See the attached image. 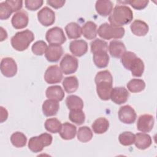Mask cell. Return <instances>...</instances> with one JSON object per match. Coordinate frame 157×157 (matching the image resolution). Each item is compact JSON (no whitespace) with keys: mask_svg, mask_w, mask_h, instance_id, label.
Instances as JSON below:
<instances>
[{"mask_svg":"<svg viewBox=\"0 0 157 157\" xmlns=\"http://www.w3.org/2000/svg\"><path fill=\"white\" fill-rule=\"evenodd\" d=\"M66 104L70 110H82L83 107V100L76 95L68 96L66 99Z\"/></svg>","mask_w":157,"mask_h":157,"instance_id":"f1b7e54d","label":"cell"},{"mask_svg":"<svg viewBox=\"0 0 157 157\" xmlns=\"http://www.w3.org/2000/svg\"><path fill=\"white\" fill-rule=\"evenodd\" d=\"M63 86L67 93H72L77 91L78 87V81L75 76L67 77L64 78Z\"/></svg>","mask_w":157,"mask_h":157,"instance_id":"f546056e","label":"cell"},{"mask_svg":"<svg viewBox=\"0 0 157 157\" xmlns=\"http://www.w3.org/2000/svg\"><path fill=\"white\" fill-rule=\"evenodd\" d=\"M59 109L58 101L53 99L45 100L42 107L43 113L46 117H51L56 115Z\"/></svg>","mask_w":157,"mask_h":157,"instance_id":"e0dca14e","label":"cell"},{"mask_svg":"<svg viewBox=\"0 0 157 157\" xmlns=\"http://www.w3.org/2000/svg\"><path fill=\"white\" fill-rule=\"evenodd\" d=\"M124 33L125 31L124 28L115 26L108 23H102L98 29V34L99 37L105 40L121 39L124 36Z\"/></svg>","mask_w":157,"mask_h":157,"instance_id":"277c9868","label":"cell"},{"mask_svg":"<svg viewBox=\"0 0 157 157\" xmlns=\"http://www.w3.org/2000/svg\"><path fill=\"white\" fill-rule=\"evenodd\" d=\"M96 12L102 17L109 15L113 10V3L108 0L97 1L95 4Z\"/></svg>","mask_w":157,"mask_h":157,"instance_id":"d6986e66","label":"cell"},{"mask_svg":"<svg viewBox=\"0 0 157 157\" xmlns=\"http://www.w3.org/2000/svg\"><path fill=\"white\" fill-rule=\"evenodd\" d=\"M39 21L45 26L53 25L55 21V13L48 7H44L37 13Z\"/></svg>","mask_w":157,"mask_h":157,"instance_id":"8fae6325","label":"cell"},{"mask_svg":"<svg viewBox=\"0 0 157 157\" xmlns=\"http://www.w3.org/2000/svg\"><path fill=\"white\" fill-rule=\"evenodd\" d=\"M93 62L98 68H104L108 66L109 56L107 52L101 51L93 53Z\"/></svg>","mask_w":157,"mask_h":157,"instance_id":"484cf974","label":"cell"},{"mask_svg":"<svg viewBox=\"0 0 157 157\" xmlns=\"http://www.w3.org/2000/svg\"><path fill=\"white\" fill-rule=\"evenodd\" d=\"M82 34L88 40L95 39L98 34L96 24L91 21L86 22L82 28Z\"/></svg>","mask_w":157,"mask_h":157,"instance_id":"cb8c5ba5","label":"cell"},{"mask_svg":"<svg viewBox=\"0 0 157 157\" xmlns=\"http://www.w3.org/2000/svg\"><path fill=\"white\" fill-rule=\"evenodd\" d=\"M45 39L50 45H59L64 44L66 38L62 28L55 26L49 29L45 34Z\"/></svg>","mask_w":157,"mask_h":157,"instance_id":"8992f818","label":"cell"},{"mask_svg":"<svg viewBox=\"0 0 157 157\" xmlns=\"http://www.w3.org/2000/svg\"><path fill=\"white\" fill-rule=\"evenodd\" d=\"M29 22L28 13L25 10H21L15 13L11 20L13 27L17 29L25 28Z\"/></svg>","mask_w":157,"mask_h":157,"instance_id":"5bb4252c","label":"cell"},{"mask_svg":"<svg viewBox=\"0 0 157 157\" xmlns=\"http://www.w3.org/2000/svg\"><path fill=\"white\" fill-rule=\"evenodd\" d=\"M136 136L131 132L125 131L121 133L118 137L120 144L124 146H129L134 144Z\"/></svg>","mask_w":157,"mask_h":157,"instance_id":"d590c367","label":"cell"},{"mask_svg":"<svg viewBox=\"0 0 157 157\" xmlns=\"http://www.w3.org/2000/svg\"><path fill=\"white\" fill-rule=\"evenodd\" d=\"M135 145L140 150L148 148L152 144V140L150 135L144 132H139L135 134Z\"/></svg>","mask_w":157,"mask_h":157,"instance_id":"7402d4cb","label":"cell"},{"mask_svg":"<svg viewBox=\"0 0 157 157\" xmlns=\"http://www.w3.org/2000/svg\"><path fill=\"white\" fill-rule=\"evenodd\" d=\"M132 18L133 12L128 6L117 5L109 15V21L113 26L122 27L129 24Z\"/></svg>","mask_w":157,"mask_h":157,"instance_id":"7a4b0ae2","label":"cell"},{"mask_svg":"<svg viewBox=\"0 0 157 157\" xmlns=\"http://www.w3.org/2000/svg\"><path fill=\"white\" fill-rule=\"evenodd\" d=\"M144 63L139 57H135L129 64L128 69L131 72L132 75L134 77H140L142 75L144 71Z\"/></svg>","mask_w":157,"mask_h":157,"instance_id":"44dd1931","label":"cell"},{"mask_svg":"<svg viewBox=\"0 0 157 157\" xmlns=\"http://www.w3.org/2000/svg\"><path fill=\"white\" fill-rule=\"evenodd\" d=\"M25 3L26 9L34 11L39 9L42 6L44 1L42 0H26Z\"/></svg>","mask_w":157,"mask_h":157,"instance_id":"ab89813d","label":"cell"},{"mask_svg":"<svg viewBox=\"0 0 157 157\" xmlns=\"http://www.w3.org/2000/svg\"><path fill=\"white\" fill-rule=\"evenodd\" d=\"M94 82L99 98L103 101L109 100L113 83V77L110 71L104 70L98 72L95 76Z\"/></svg>","mask_w":157,"mask_h":157,"instance_id":"6da1fadb","label":"cell"},{"mask_svg":"<svg viewBox=\"0 0 157 157\" xmlns=\"http://www.w3.org/2000/svg\"><path fill=\"white\" fill-rule=\"evenodd\" d=\"M61 137L64 140H71L74 139L77 133V128L75 125L65 122L62 124L59 132Z\"/></svg>","mask_w":157,"mask_h":157,"instance_id":"603a6c76","label":"cell"},{"mask_svg":"<svg viewBox=\"0 0 157 157\" xmlns=\"http://www.w3.org/2000/svg\"><path fill=\"white\" fill-rule=\"evenodd\" d=\"M69 50L74 56L80 57L87 52L88 44L85 40L82 39L74 40L71 42Z\"/></svg>","mask_w":157,"mask_h":157,"instance_id":"2e32d148","label":"cell"},{"mask_svg":"<svg viewBox=\"0 0 157 157\" xmlns=\"http://www.w3.org/2000/svg\"><path fill=\"white\" fill-rule=\"evenodd\" d=\"M63 77V72L57 65H52L48 67L44 74V80L48 84L59 83Z\"/></svg>","mask_w":157,"mask_h":157,"instance_id":"ba28073f","label":"cell"},{"mask_svg":"<svg viewBox=\"0 0 157 157\" xmlns=\"http://www.w3.org/2000/svg\"><path fill=\"white\" fill-rule=\"evenodd\" d=\"M52 136L48 133H43L38 136L32 137L28 142V148L33 153H38L52 142Z\"/></svg>","mask_w":157,"mask_h":157,"instance_id":"5b68a950","label":"cell"},{"mask_svg":"<svg viewBox=\"0 0 157 157\" xmlns=\"http://www.w3.org/2000/svg\"><path fill=\"white\" fill-rule=\"evenodd\" d=\"M1 29V41H3L4 40H6L7 37V33L6 32V31L5 29H4V28L2 27L0 28Z\"/></svg>","mask_w":157,"mask_h":157,"instance_id":"f6af8a7d","label":"cell"},{"mask_svg":"<svg viewBox=\"0 0 157 157\" xmlns=\"http://www.w3.org/2000/svg\"><path fill=\"white\" fill-rule=\"evenodd\" d=\"M145 88V83L142 79L133 78L127 83V88L131 93H139Z\"/></svg>","mask_w":157,"mask_h":157,"instance_id":"1f68e13d","label":"cell"},{"mask_svg":"<svg viewBox=\"0 0 157 157\" xmlns=\"http://www.w3.org/2000/svg\"><path fill=\"white\" fill-rule=\"evenodd\" d=\"M0 110H1V113H0L1 123H3L7 119L8 112H7V110L2 106L0 107Z\"/></svg>","mask_w":157,"mask_h":157,"instance_id":"ee69618b","label":"cell"},{"mask_svg":"<svg viewBox=\"0 0 157 157\" xmlns=\"http://www.w3.org/2000/svg\"><path fill=\"white\" fill-rule=\"evenodd\" d=\"M1 72L6 77H12L17 72V65L15 61L10 57H6L1 59L0 65Z\"/></svg>","mask_w":157,"mask_h":157,"instance_id":"9c48e42d","label":"cell"},{"mask_svg":"<svg viewBox=\"0 0 157 157\" xmlns=\"http://www.w3.org/2000/svg\"><path fill=\"white\" fill-rule=\"evenodd\" d=\"M65 31L69 39H76L82 35V28L75 22H71L65 26Z\"/></svg>","mask_w":157,"mask_h":157,"instance_id":"83f0119b","label":"cell"},{"mask_svg":"<svg viewBox=\"0 0 157 157\" xmlns=\"http://www.w3.org/2000/svg\"><path fill=\"white\" fill-rule=\"evenodd\" d=\"M91 128L94 133L98 134H104L109 128V122L105 118L100 117L93 123Z\"/></svg>","mask_w":157,"mask_h":157,"instance_id":"4316f807","label":"cell"},{"mask_svg":"<svg viewBox=\"0 0 157 157\" xmlns=\"http://www.w3.org/2000/svg\"><path fill=\"white\" fill-rule=\"evenodd\" d=\"M60 68L66 75L71 74L76 72L78 66V59L72 55L66 54L60 62Z\"/></svg>","mask_w":157,"mask_h":157,"instance_id":"52a82bcc","label":"cell"},{"mask_svg":"<svg viewBox=\"0 0 157 157\" xmlns=\"http://www.w3.org/2000/svg\"><path fill=\"white\" fill-rule=\"evenodd\" d=\"M45 95L48 99L61 101L64 97V92L60 86L53 85L47 88Z\"/></svg>","mask_w":157,"mask_h":157,"instance_id":"d4e9b609","label":"cell"},{"mask_svg":"<svg viewBox=\"0 0 157 157\" xmlns=\"http://www.w3.org/2000/svg\"><path fill=\"white\" fill-rule=\"evenodd\" d=\"M12 144L17 148H21L26 145L27 142L26 136L21 132H15L10 137Z\"/></svg>","mask_w":157,"mask_h":157,"instance_id":"d6a6232c","label":"cell"},{"mask_svg":"<svg viewBox=\"0 0 157 157\" xmlns=\"http://www.w3.org/2000/svg\"><path fill=\"white\" fill-rule=\"evenodd\" d=\"M13 10L10 6L6 2L4 1L0 3V19L7 20L8 19L11 14L13 13Z\"/></svg>","mask_w":157,"mask_h":157,"instance_id":"f35d334b","label":"cell"},{"mask_svg":"<svg viewBox=\"0 0 157 157\" xmlns=\"http://www.w3.org/2000/svg\"><path fill=\"white\" fill-rule=\"evenodd\" d=\"M91 46V52L93 54L98 52L105 51L108 50V45L107 43L101 39H96L92 41L90 44Z\"/></svg>","mask_w":157,"mask_h":157,"instance_id":"8d00e7d4","label":"cell"},{"mask_svg":"<svg viewBox=\"0 0 157 157\" xmlns=\"http://www.w3.org/2000/svg\"><path fill=\"white\" fill-rule=\"evenodd\" d=\"M131 32L137 36H145L149 30L148 25L144 21L140 20H134L130 25Z\"/></svg>","mask_w":157,"mask_h":157,"instance_id":"ffe728a7","label":"cell"},{"mask_svg":"<svg viewBox=\"0 0 157 157\" xmlns=\"http://www.w3.org/2000/svg\"><path fill=\"white\" fill-rule=\"evenodd\" d=\"M47 48V44L44 40L36 41L31 47L33 53L37 56H41L44 54Z\"/></svg>","mask_w":157,"mask_h":157,"instance_id":"74e56055","label":"cell"},{"mask_svg":"<svg viewBox=\"0 0 157 157\" xmlns=\"http://www.w3.org/2000/svg\"><path fill=\"white\" fill-rule=\"evenodd\" d=\"M77 136L79 141L86 143L91 140L93 138V132L89 127L86 126H82L78 128Z\"/></svg>","mask_w":157,"mask_h":157,"instance_id":"836d02e7","label":"cell"},{"mask_svg":"<svg viewBox=\"0 0 157 157\" xmlns=\"http://www.w3.org/2000/svg\"><path fill=\"white\" fill-rule=\"evenodd\" d=\"M119 120L124 124L134 123L137 118L135 110L129 105L121 107L118 112Z\"/></svg>","mask_w":157,"mask_h":157,"instance_id":"30bf717a","label":"cell"},{"mask_svg":"<svg viewBox=\"0 0 157 157\" xmlns=\"http://www.w3.org/2000/svg\"><path fill=\"white\" fill-rule=\"evenodd\" d=\"M129 96V93L124 87H115L111 91L110 99L117 104H122L128 101Z\"/></svg>","mask_w":157,"mask_h":157,"instance_id":"7c38bea8","label":"cell"},{"mask_svg":"<svg viewBox=\"0 0 157 157\" xmlns=\"http://www.w3.org/2000/svg\"><path fill=\"white\" fill-rule=\"evenodd\" d=\"M69 120L77 125L82 124L85 120V115L82 110H71L69 114Z\"/></svg>","mask_w":157,"mask_h":157,"instance_id":"e575fe53","label":"cell"},{"mask_svg":"<svg viewBox=\"0 0 157 157\" xmlns=\"http://www.w3.org/2000/svg\"><path fill=\"white\" fill-rule=\"evenodd\" d=\"M154 117L150 114L140 115L137 122V129L142 132H149L153 128Z\"/></svg>","mask_w":157,"mask_h":157,"instance_id":"4fadbf2b","label":"cell"},{"mask_svg":"<svg viewBox=\"0 0 157 157\" xmlns=\"http://www.w3.org/2000/svg\"><path fill=\"white\" fill-rule=\"evenodd\" d=\"M44 126L49 132L57 133L60 131L62 124L61 121L56 118H50L46 120Z\"/></svg>","mask_w":157,"mask_h":157,"instance_id":"4dcf8cb0","label":"cell"},{"mask_svg":"<svg viewBox=\"0 0 157 157\" xmlns=\"http://www.w3.org/2000/svg\"><path fill=\"white\" fill-rule=\"evenodd\" d=\"M124 2L129 4L134 9L136 10H142L145 9L149 2V1L147 0H131Z\"/></svg>","mask_w":157,"mask_h":157,"instance_id":"60d3db41","label":"cell"},{"mask_svg":"<svg viewBox=\"0 0 157 157\" xmlns=\"http://www.w3.org/2000/svg\"><path fill=\"white\" fill-rule=\"evenodd\" d=\"M63 54V47L59 45H49L45 53L47 60L51 63L59 61Z\"/></svg>","mask_w":157,"mask_h":157,"instance_id":"9a60e30c","label":"cell"},{"mask_svg":"<svg viewBox=\"0 0 157 157\" xmlns=\"http://www.w3.org/2000/svg\"><path fill=\"white\" fill-rule=\"evenodd\" d=\"M34 40V35L33 33L29 29H26L17 33L11 38L10 42L15 50L22 52L26 50Z\"/></svg>","mask_w":157,"mask_h":157,"instance_id":"3957f363","label":"cell"},{"mask_svg":"<svg viewBox=\"0 0 157 157\" xmlns=\"http://www.w3.org/2000/svg\"><path fill=\"white\" fill-rule=\"evenodd\" d=\"M6 2L10 6L13 12L20 10L23 6V1L21 0H7Z\"/></svg>","mask_w":157,"mask_h":157,"instance_id":"b9f144b4","label":"cell"},{"mask_svg":"<svg viewBox=\"0 0 157 157\" xmlns=\"http://www.w3.org/2000/svg\"><path fill=\"white\" fill-rule=\"evenodd\" d=\"M65 2L66 1L64 0H49L47 1V4L56 9L62 7L64 5Z\"/></svg>","mask_w":157,"mask_h":157,"instance_id":"7bdbcfd3","label":"cell"},{"mask_svg":"<svg viewBox=\"0 0 157 157\" xmlns=\"http://www.w3.org/2000/svg\"><path fill=\"white\" fill-rule=\"evenodd\" d=\"M109 51L112 57L120 58L126 52V50L123 42L120 40H114L110 42Z\"/></svg>","mask_w":157,"mask_h":157,"instance_id":"ac0fdd59","label":"cell"}]
</instances>
